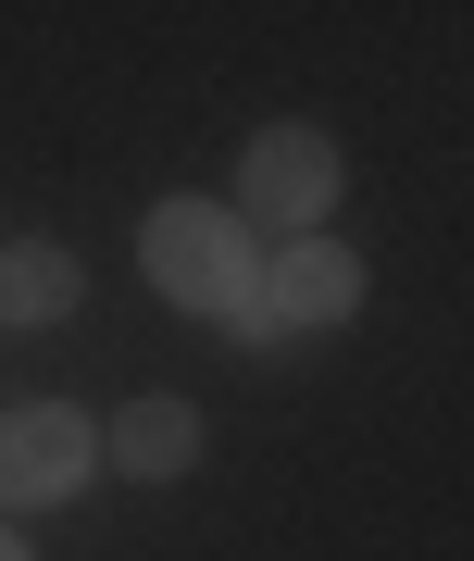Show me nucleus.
<instances>
[{"mask_svg": "<svg viewBox=\"0 0 474 561\" xmlns=\"http://www.w3.org/2000/svg\"><path fill=\"white\" fill-rule=\"evenodd\" d=\"M0 561H25V537H0Z\"/></svg>", "mask_w": 474, "mask_h": 561, "instance_id": "7", "label": "nucleus"}, {"mask_svg": "<svg viewBox=\"0 0 474 561\" xmlns=\"http://www.w3.org/2000/svg\"><path fill=\"white\" fill-rule=\"evenodd\" d=\"M250 287H262V312H275V337H287V324H350L362 312V262L337 238H287L275 275H250Z\"/></svg>", "mask_w": 474, "mask_h": 561, "instance_id": "4", "label": "nucleus"}, {"mask_svg": "<svg viewBox=\"0 0 474 561\" xmlns=\"http://www.w3.org/2000/svg\"><path fill=\"white\" fill-rule=\"evenodd\" d=\"M237 201H250V225H287V238H313L325 201H337V150L313 138V125H262L250 162H237Z\"/></svg>", "mask_w": 474, "mask_h": 561, "instance_id": "2", "label": "nucleus"}, {"mask_svg": "<svg viewBox=\"0 0 474 561\" xmlns=\"http://www.w3.org/2000/svg\"><path fill=\"white\" fill-rule=\"evenodd\" d=\"M113 461H125V474H188V461H200V412L188 400H138V412H113Z\"/></svg>", "mask_w": 474, "mask_h": 561, "instance_id": "5", "label": "nucleus"}, {"mask_svg": "<svg viewBox=\"0 0 474 561\" xmlns=\"http://www.w3.org/2000/svg\"><path fill=\"white\" fill-rule=\"evenodd\" d=\"M63 312H76V250H50V238L0 250V324H63Z\"/></svg>", "mask_w": 474, "mask_h": 561, "instance_id": "6", "label": "nucleus"}, {"mask_svg": "<svg viewBox=\"0 0 474 561\" xmlns=\"http://www.w3.org/2000/svg\"><path fill=\"white\" fill-rule=\"evenodd\" d=\"M76 486H88V424L76 412H50V400L0 412V500H76Z\"/></svg>", "mask_w": 474, "mask_h": 561, "instance_id": "3", "label": "nucleus"}, {"mask_svg": "<svg viewBox=\"0 0 474 561\" xmlns=\"http://www.w3.org/2000/svg\"><path fill=\"white\" fill-rule=\"evenodd\" d=\"M138 250H150V287L188 300V312H237V300H250V238H237L213 201H162L138 225Z\"/></svg>", "mask_w": 474, "mask_h": 561, "instance_id": "1", "label": "nucleus"}]
</instances>
